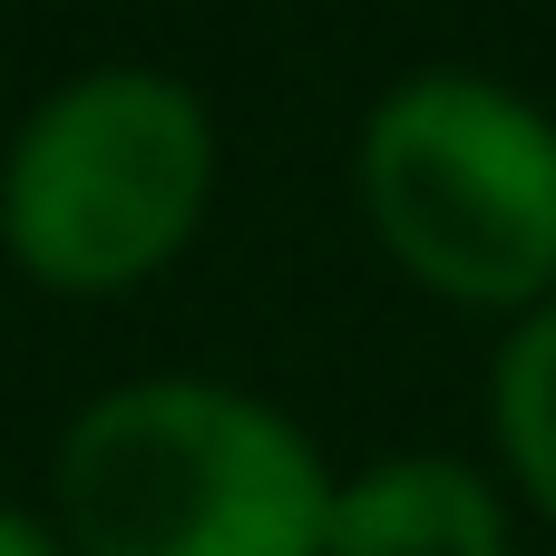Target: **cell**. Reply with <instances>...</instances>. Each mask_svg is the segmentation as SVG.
Segmentation results:
<instances>
[{
	"label": "cell",
	"mask_w": 556,
	"mask_h": 556,
	"mask_svg": "<svg viewBox=\"0 0 556 556\" xmlns=\"http://www.w3.org/2000/svg\"><path fill=\"white\" fill-rule=\"evenodd\" d=\"M68 556H323L332 469L293 410L215 371H137L49 450Z\"/></svg>",
	"instance_id": "cell-1"
},
{
	"label": "cell",
	"mask_w": 556,
	"mask_h": 556,
	"mask_svg": "<svg viewBox=\"0 0 556 556\" xmlns=\"http://www.w3.org/2000/svg\"><path fill=\"white\" fill-rule=\"evenodd\" d=\"M352 195L430 303L528 323L556 303V117L489 68H410L352 137Z\"/></svg>",
	"instance_id": "cell-2"
},
{
	"label": "cell",
	"mask_w": 556,
	"mask_h": 556,
	"mask_svg": "<svg viewBox=\"0 0 556 556\" xmlns=\"http://www.w3.org/2000/svg\"><path fill=\"white\" fill-rule=\"evenodd\" d=\"M215 117L176 68L98 59L0 147V254L20 283L108 303L156 283L215 205Z\"/></svg>",
	"instance_id": "cell-3"
},
{
	"label": "cell",
	"mask_w": 556,
	"mask_h": 556,
	"mask_svg": "<svg viewBox=\"0 0 556 556\" xmlns=\"http://www.w3.org/2000/svg\"><path fill=\"white\" fill-rule=\"evenodd\" d=\"M323 556H518L508 489L459 450H381L332 479Z\"/></svg>",
	"instance_id": "cell-4"
},
{
	"label": "cell",
	"mask_w": 556,
	"mask_h": 556,
	"mask_svg": "<svg viewBox=\"0 0 556 556\" xmlns=\"http://www.w3.org/2000/svg\"><path fill=\"white\" fill-rule=\"evenodd\" d=\"M489 440H498V469L518 479V498L556 528V303H538L528 323H508V342H498Z\"/></svg>",
	"instance_id": "cell-5"
},
{
	"label": "cell",
	"mask_w": 556,
	"mask_h": 556,
	"mask_svg": "<svg viewBox=\"0 0 556 556\" xmlns=\"http://www.w3.org/2000/svg\"><path fill=\"white\" fill-rule=\"evenodd\" d=\"M0 556H68V547H59V528H49L39 508L0 498Z\"/></svg>",
	"instance_id": "cell-6"
}]
</instances>
